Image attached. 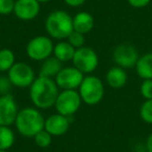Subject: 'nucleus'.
<instances>
[{
    "mask_svg": "<svg viewBox=\"0 0 152 152\" xmlns=\"http://www.w3.org/2000/svg\"><path fill=\"white\" fill-rule=\"evenodd\" d=\"M59 88L53 78L39 75L29 88V98L34 107L48 110L54 106Z\"/></svg>",
    "mask_w": 152,
    "mask_h": 152,
    "instance_id": "nucleus-1",
    "label": "nucleus"
},
{
    "mask_svg": "<svg viewBox=\"0 0 152 152\" xmlns=\"http://www.w3.org/2000/svg\"><path fill=\"white\" fill-rule=\"evenodd\" d=\"M45 119L40 110L27 106L19 110L15 121L16 129L24 137H34L44 129Z\"/></svg>",
    "mask_w": 152,
    "mask_h": 152,
    "instance_id": "nucleus-2",
    "label": "nucleus"
},
{
    "mask_svg": "<svg viewBox=\"0 0 152 152\" xmlns=\"http://www.w3.org/2000/svg\"><path fill=\"white\" fill-rule=\"evenodd\" d=\"M45 30L50 38L63 41L73 32V17L66 11L56 10L47 16Z\"/></svg>",
    "mask_w": 152,
    "mask_h": 152,
    "instance_id": "nucleus-3",
    "label": "nucleus"
},
{
    "mask_svg": "<svg viewBox=\"0 0 152 152\" xmlns=\"http://www.w3.org/2000/svg\"><path fill=\"white\" fill-rule=\"evenodd\" d=\"M78 93L83 103L88 105H96L100 103L104 97V85L97 76H85L78 88Z\"/></svg>",
    "mask_w": 152,
    "mask_h": 152,
    "instance_id": "nucleus-4",
    "label": "nucleus"
},
{
    "mask_svg": "<svg viewBox=\"0 0 152 152\" xmlns=\"http://www.w3.org/2000/svg\"><path fill=\"white\" fill-rule=\"evenodd\" d=\"M83 103L78 91L76 90H63L58 93L54 107L57 114L66 117H73L78 112Z\"/></svg>",
    "mask_w": 152,
    "mask_h": 152,
    "instance_id": "nucleus-5",
    "label": "nucleus"
},
{
    "mask_svg": "<svg viewBox=\"0 0 152 152\" xmlns=\"http://www.w3.org/2000/svg\"><path fill=\"white\" fill-rule=\"evenodd\" d=\"M52 40L49 36H37L26 45V54L34 61H43L53 54Z\"/></svg>",
    "mask_w": 152,
    "mask_h": 152,
    "instance_id": "nucleus-6",
    "label": "nucleus"
},
{
    "mask_svg": "<svg viewBox=\"0 0 152 152\" xmlns=\"http://www.w3.org/2000/svg\"><path fill=\"white\" fill-rule=\"evenodd\" d=\"M7 77L14 87L20 89L30 88L37 78L31 66L24 61H16L15 65L7 72Z\"/></svg>",
    "mask_w": 152,
    "mask_h": 152,
    "instance_id": "nucleus-7",
    "label": "nucleus"
},
{
    "mask_svg": "<svg viewBox=\"0 0 152 152\" xmlns=\"http://www.w3.org/2000/svg\"><path fill=\"white\" fill-rule=\"evenodd\" d=\"M72 61L74 67L83 74H91L98 68L99 57L93 48L83 46L76 49Z\"/></svg>",
    "mask_w": 152,
    "mask_h": 152,
    "instance_id": "nucleus-8",
    "label": "nucleus"
},
{
    "mask_svg": "<svg viewBox=\"0 0 152 152\" xmlns=\"http://www.w3.org/2000/svg\"><path fill=\"white\" fill-rule=\"evenodd\" d=\"M85 76L77 68L64 67L55 76V83L61 90H77L83 83Z\"/></svg>",
    "mask_w": 152,
    "mask_h": 152,
    "instance_id": "nucleus-9",
    "label": "nucleus"
},
{
    "mask_svg": "<svg viewBox=\"0 0 152 152\" xmlns=\"http://www.w3.org/2000/svg\"><path fill=\"white\" fill-rule=\"evenodd\" d=\"M140 56L137 50L130 44H121L115 48L113 59L118 67L123 69H130L135 67Z\"/></svg>",
    "mask_w": 152,
    "mask_h": 152,
    "instance_id": "nucleus-10",
    "label": "nucleus"
},
{
    "mask_svg": "<svg viewBox=\"0 0 152 152\" xmlns=\"http://www.w3.org/2000/svg\"><path fill=\"white\" fill-rule=\"evenodd\" d=\"M18 113V104L12 94L0 96V126L15 124Z\"/></svg>",
    "mask_w": 152,
    "mask_h": 152,
    "instance_id": "nucleus-11",
    "label": "nucleus"
},
{
    "mask_svg": "<svg viewBox=\"0 0 152 152\" xmlns=\"http://www.w3.org/2000/svg\"><path fill=\"white\" fill-rule=\"evenodd\" d=\"M71 118L72 117H66L57 113L50 115L45 119L44 129L52 137H61L69 130L72 122Z\"/></svg>",
    "mask_w": 152,
    "mask_h": 152,
    "instance_id": "nucleus-12",
    "label": "nucleus"
},
{
    "mask_svg": "<svg viewBox=\"0 0 152 152\" xmlns=\"http://www.w3.org/2000/svg\"><path fill=\"white\" fill-rule=\"evenodd\" d=\"M41 11V3L37 0H16L14 14L19 20L31 21L36 19Z\"/></svg>",
    "mask_w": 152,
    "mask_h": 152,
    "instance_id": "nucleus-13",
    "label": "nucleus"
},
{
    "mask_svg": "<svg viewBox=\"0 0 152 152\" xmlns=\"http://www.w3.org/2000/svg\"><path fill=\"white\" fill-rule=\"evenodd\" d=\"M94 17L88 12H79L73 17V29L83 34H89L94 28Z\"/></svg>",
    "mask_w": 152,
    "mask_h": 152,
    "instance_id": "nucleus-14",
    "label": "nucleus"
},
{
    "mask_svg": "<svg viewBox=\"0 0 152 152\" xmlns=\"http://www.w3.org/2000/svg\"><path fill=\"white\" fill-rule=\"evenodd\" d=\"M105 79L107 85L113 89H121L127 83V73L125 69L118 66L112 67L106 72Z\"/></svg>",
    "mask_w": 152,
    "mask_h": 152,
    "instance_id": "nucleus-15",
    "label": "nucleus"
},
{
    "mask_svg": "<svg viewBox=\"0 0 152 152\" xmlns=\"http://www.w3.org/2000/svg\"><path fill=\"white\" fill-rule=\"evenodd\" d=\"M63 63L56 58L55 56L51 55L50 57L46 58L43 61L42 65L40 68V76H44V77H49V78H55V76L59 73L61 69H63Z\"/></svg>",
    "mask_w": 152,
    "mask_h": 152,
    "instance_id": "nucleus-16",
    "label": "nucleus"
},
{
    "mask_svg": "<svg viewBox=\"0 0 152 152\" xmlns=\"http://www.w3.org/2000/svg\"><path fill=\"white\" fill-rule=\"evenodd\" d=\"M76 49L66 41H59L58 43L54 45L53 47V56L56 57L61 63H67L73 59L74 54H75Z\"/></svg>",
    "mask_w": 152,
    "mask_h": 152,
    "instance_id": "nucleus-17",
    "label": "nucleus"
},
{
    "mask_svg": "<svg viewBox=\"0 0 152 152\" xmlns=\"http://www.w3.org/2000/svg\"><path fill=\"white\" fill-rule=\"evenodd\" d=\"M137 75L143 79H152V52L142 55L135 65Z\"/></svg>",
    "mask_w": 152,
    "mask_h": 152,
    "instance_id": "nucleus-18",
    "label": "nucleus"
},
{
    "mask_svg": "<svg viewBox=\"0 0 152 152\" xmlns=\"http://www.w3.org/2000/svg\"><path fill=\"white\" fill-rule=\"evenodd\" d=\"M16 135L11 126H0V150L7 151L14 146Z\"/></svg>",
    "mask_w": 152,
    "mask_h": 152,
    "instance_id": "nucleus-19",
    "label": "nucleus"
},
{
    "mask_svg": "<svg viewBox=\"0 0 152 152\" xmlns=\"http://www.w3.org/2000/svg\"><path fill=\"white\" fill-rule=\"evenodd\" d=\"M16 64V55L12 49H0V72H9Z\"/></svg>",
    "mask_w": 152,
    "mask_h": 152,
    "instance_id": "nucleus-20",
    "label": "nucleus"
},
{
    "mask_svg": "<svg viewBox=\"0 0 152 152\" xmlns=\"http://www.w3.org/2000/svg\"><path fill=\"white\" fill-rule=\"evenodd\" d=\"M34 143L38 147L40 148H47L51 145V142H52V135L49 132H47L45 129L41 130L40 132H38L34 137Z\"/></svg>",
    "mask_w": 152,
    "mask_h": 152,
    "instance_id": "nucleus-21",
    "label": "nucleus"
},
{
    "mask_svg": "<svg viewBox=\"0 0 152 152\" xmlns=\"http://www.w3.org/2000/svg\"><path fill=\"white\" fill-rule=\"evenodd\" d=\"M140 116L144 122L152 124V99L146 100L140 108Z\"/></svg>",
    "mask_w": 152,
    "mask_h": 152,
    "instance_id": "nucleus-22",
    "label": "nucleus"
},
{
    "mask_svg": "<svg viewBox=\"0 0 152 152\" xmlns=\"http://www.w3.org/2000/svg\"><path fill=\"white\" fill-rule=\"evenodd\" d=\"M67 40L75 49H78V48H80V47H83L85 46V43H86L85 34L75 31V30H73V32L68 37Z\"/></svg>",
    "mask_w": 152,
    "mask_h": 152,
    "instance_id": "nucleus-23",
    "label": "nucleus"
},
{
    "mask_svg": "<svg viewBox=\"0 0 152 152\" xmlns=\"http://www.w3.org/2000/svg\"><path fill=\"white\" fill-rule=\"evenodd\" d=\"M140 92L146 100L152 99V79H144L140 88Z\"/></svg>",
    "mask_w": 152,
    "mask_h": 152,
    "instance_id": "nucleus-24",
    "label": "nucleus"
},
{
    "mask_svg": "<svg viewBox=\"0 0 152 152\" xmlns=\"http://www.w3.org/2000/svg\"><path fill=\"white\" fill-rule=\"evenodd\" d=\"M15 0H0V15H10L14 13Z\"/></svg>",
    "mask_w": 152,
    "mask_h": 152,
    "instance_id": "nucleus-25",
    "label": "nucleus"
},
{
    "mask_svg": "<svg viewBox=\"0 0 152 152\" xmlns=\"http://www.w3.org/2000/svg\"><path fill=\"white\" fill-rule=\"evenodd\" d=\"M12 87L13 85L7 76H0V96L11 94Z\"/></svg>",
    "mask_w": 152,
    "mask_h": 152,
    "instance_id": "nucleus-26",
    "label": "nucleus"
},
{
    "mask_svg": "<svg viewBox=\"0 0 152 152\" xmlns=\"http://www.w3.org/2000/svg\"><path fill=\"white\" fill-rule=\"evenodd\" d=\"M127 1H128V3L132 7H135V9H142V7H147L151 0H127Z\"/></svg>",
    "mask_w": 152,
    "mask_h": 152,
    "instance_id": "nucleus-27",
    "label": "nucleus"
},
{
    "mask_svg": "<svg viewBox=\"0 0 152 152\" xmlns=\"http://www.w3.org/2000/svg\"><path fill=\"white\" fill-rule=\"evenodd\" d=\"M87 0H64V2L71 7H78L85 4Z\"/></svg>",
    "mask_w": 152,
    "mask_h": 152,
    "instance_id": "nucleus-28",
    "label": "nucleus"
},
{
    "mask_svg": "<svg viewBox=\"0 0 152 152\" xmlns=\"http://www.w3.org/2000/svg\"><path fill=\"white\" fill-rule=\"evenodd\" d=\"M146 147H147L148 152H152V133L148 137L147 142H146Z\"/></svg>",
    "mask_w": 152,
    "mask_h": 152,
    "instance_id": "nucleus-29",
    "label": "nucleus"
},
{
    "mask_svg": "<svg viewBox=\"0 0 152 152\" xmlns=\"http://www.w3.org/2000/svg\"><path fill=\"white\" fill-rule=\"evenodd\" d=\"M39 3H47L49 2V1H51V0H37Z\"/></svg>",
    "mask_w": 152,
    "mask_h": 152,
    "instance_id": "nucleus-30",
    "label": "nucleus"
},
{
    "mask_svg": "<svg viewBox=\"0 0 152 152\" xmlns=\"http://www.w3.org/2000/svg\"><path fill=\"white\" fill-rule=\"evenodd\" d=\"M0 152H7V151H4V150H0Z\"/></svg>",
    "mask_w": 152,
    "mask_h": 152,
    "instance_id": "nucleus-31",
    "label": "nucleus"
}]
</instances>
